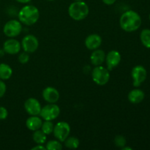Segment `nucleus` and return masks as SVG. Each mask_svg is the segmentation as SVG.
Masks as SVG:
<instances>
[{
    "mask_svg": "<svg viewBox=\"0 0 150 150\" xmlns=\"http://www.w3.org/2000/svg\"><path fill=\"white\" fill-rule=\"evenodd\" d=\"M13 75V70L10 65L4 63L0 64V79L8 80Z\"/></svg>",
    "mask_w": 150,
    "mask_h": 150,
    "instance_id": "obj_18",
    "label": "nucleus"
},
{
    "mask_svg": "<svg viewBox=\"0 0 150 150\" xmlns=\"http://www.w3.org/2000/svg\"><path fill=\"white\" fill-rule=\"evenodd\" d=\"M54 136L57 140L63 142L69 136L70 133V126L66 122H59L54 127Z\"/></svg>",
    "mask_w": 150,
    "mask_h": 150,
    "instance_id": "obj_8",
    "label": "nucleus"
},
{
    "mask_svg": "<svg viewBox=\"0 0 150 150\" xmlns=\"http://www.w3.org/2000/svg\"><path fill=\"white\" fill-rule=\"evenodd\" d=\"M24 108L30 116H39L42 107L38 100L30 98L25 101Z\"/></svg>",
    "mask_w": 150,
    "mask_h": 150,
    "instance_id": "obj_10",
    "label": "nucleus"
},
{
    "mask_svg": "<svg viewBox=\"0 0 150 150\" xmlns=\"http://www.w3.org/2000/svg\"><path fill=\"white\" fill-rule=\"evenodd\" d=\"M75 1H83V0H74Z\"/></svg>",
    "mask_w": 150,
    "mask_h": 150,
    "instance_id": "obj_32",
    "label": "nucleus"
},
{
    "mask_svg": "<svg viewBox=\"0 0 150 150\" xmlns=\"http://www.w3.org/2000/svg\"><path fill=\"white\" fill-rule=\"evenodd\" d=\"M102 44V38L97 34L89 35L85 40V45L89 50L98 49Z\"/></svg>",
    "mask_w": 150,
    "mask_h": 150,
    "instance_id": "obj_14",
    "label": "nucleus"
},
{
    "mask_svg": "<svg viewBox=\"0 0 150 150\" xmlns=\"http://www.w3.org/2000/svg\"><path fill=\"white\" fill-rule=\"evenodd\" d=\"M8 116V111L7 108L3 106H0V120H4L7 119Z\"/></svg>",
    "mask_w": 150,
    "mask_h": 150,
    "instance_id": "obj_26",
    "label": "nucleus"
},
{
    "mask_svg": "<svg viewBox=\"0 0 150 150\" xmlns=\"http://www.w3.org/2000/svg\"><path fill=\"white\" fill-rule=\"evenodd\" d=\"M126 143H127L126 139L124 136H122V135L117 136L115 137V139H114V144H115V146H117V147H124L126 145Z\"/></svg>",
    "mask_w": 150,
    "mask_h": 150,
    "instance_id": "obj_24",
    "label": "nucleus"
},
{
    "mask_svg": "<svg viewBox=\"0 0 150 150\" xmlns=\"http://www.w3.org/2000/svg\"><path fill=\"white\" fill-rule=\"evenodd\" d=\"M42 124V120L38 116H31L26 121V127L32 131L40 130L41 128Z\"/></svg>",
    "mask_w": 150,
    "mask_h": 150,
    "instance_id": "obj_17",
    "label": "nucleus"
},
{
    "mask_svg": "<svg viewBox=\"0 0 150 150\" xmlns=\"http://www.w3.org/2000/svg\"><path fill=\"white\" fill-rule=\"evenodd\" d=\"M105 54L104 51L101 49H95L92 53L90 56V61L93 65L100 66L102 65L105 62Z\"/></svg>",
    "mask_w": 150,
    "mask_h": 150,
    "instance_id": "obj_15",
    "label": "nucleus"
},
{
    "mask_svg": "<svg viewBox=\"0 0 150 150\" xmlns=\"http://www.w3.org/2000/svg\"><path fill=\"white\" fill-rule=\"evenodd\" d=\"M32 150H38V149H42V150H45L46 148H45V146H43V144H38L36 146H34L33 148H32Z\"/></svg>",
    "mask_w": 150,
    "mask_h": 150,
    "instance_id": "obj_28",
    "label": "nucleus"
},
{
    "mask_svg": "<svg viewBox=\"0 0 150 150\" xmlns=\"http://www.w3.org/2000/svg\"><path fill=\"white\" fill-rule=\"evenodd\" d=\"M21 48V44L16 39H8L3 44V50L4 53L11 55L18 54L20 52Z\"/></svg>",
    "mask_w": 150,
    "mask_h": 150,
    "instance_id": "obj_12",
    "label": "nucleus"
},
{
    "mask_svg": "<svg viewBox=\"0 0 150 150\" xmlns=\"http://www.w3.org/2000/svg\"><path fill=\"white\" fill-rule=\"evenodd\" d=\"M60 114V108L57 104L49 103L41 108L40 116L44 120L52 121L57 119Z\"/></svg>",
    "mask_w": 150,
    "mask_h": 150,
    "instance_id": "obj_5",
    "label": "nucleus"
},
{
    "mask_svg": "<svg viewBox=\"0 0 150 150\" xmlns=\"http://www.w3.org/2000/svg\"><path fill=\"white\" fill-rule=\"evenodd\" d=\"M48 1H54V0H48Z\"/></svg>",
    "mask_w": 150,
    "mask_h": 150,
    "instance_id": "obj_33",
    "label": "nucleus"
},
{
    "mask_svg": "<svg viewBox=\"0 0 150 150\" xmlns=\"http://www.w3.org/2000/svg\"><path fill=\"white\" fill-rule=\"evenodd\" d=\"M92 80L98 86H104L110 79L109 70L103 66H95L92 72Z\"/></svg>",
    "mask_w": 150,
    "mask_h": 150,
    "instance_id": "obj_4",
    "label": "nucleus"
},
{
    "mask_svg": "<svg viewBox=\"0 0 150 150\" xmlns=\"http://www.w3.org/2000/svg\"><path fill=\"white\" fill-rule=\"evenodd\" d=\"M32 139L37 144H44L46 142L47 137L46 135L40 129V130L34 131L33 135H32Z\"/></svg>",
    "mask_w": 150,
    "mask_h": 150,
    "instance_id": "obj_19",
    "label": "nucleus"
},
{
    "mask_svg": "<svg viewBox=\"0 0 150 150\" xmlns=\"http://www.w3.org/2000/svg\"><path fill=\"white\" fill-rule=\"evenodd\" d=\"M40 18L39 10L35 6H24L20 10L18 13L19 21L26 26H32L38 22Z\"/></svg>",
    "mask_w": 150,
    "mask_h": 150,
    "instance_id": "obj_2",
    "label": "nucleus"
},
{
    "mask_svg": "<svg viewBox=\"0 0 150 150\" xmlns=\"http://www.w3.org/2000/svg\"><path fill=\"white\" fill-rule=\"evenodd\" d=\"M149 20H150V14H149Z\"/></svg>",
    "mask_w": 150,
    "mask_h": 150,
    "instance_id": "obj_34",
    "label": "nucleus"
},
{
    "mask_svg": "<svg viewBox=\"0 0 150 150\" xmlns=\"http://www.w3.org/2000/svg\"><path fill=\"white\" fill-rule=\"evenodd\" d=\"M142 23V18L139 13L131 10L125 12L120 19V27L127 32H135L139 29Z\"/></svg>",
    "mask_w": 150,
    "mask_h": 150,
    "instance_id": "obj_1",
    "label": "nucleus"
},
{
    "mask_svg": "<svg viewBox=\"0 0 150 150\" xmlns=\"http://www.w3.org/2000/svg\"><path fill=\"white\" fill-rule=\"evenodd\" d=\"M7 90V86L3 80H0V98H2Z\"/></svg>",
    "mask_w": 150,
    "mask_h": 150,
    "instance_id": "obj_27",
    "label": "nucleus"
},
{
    "mask_svg": "<svg viewBox=\"0 0 150 150\" xmlns=\"http://www.w3.org/2000/svg\"><path fill=\"white\" fill-rule=\"evenodd\" d=\"M140 39L144 46L150 48V29H143L140 34Z\"/></svg>",
    "mask_w": 150,
    "mask_h": 150,
    "instance_id": "obj_20",
    "label": "nucleus"
},
{
    "mask_svg": "<svg viewBox=\"0 0 150 150\" xmlns=\"http://www.w3.org/2000/svg\"><path fill=\"white\" fill-rule=\"evenodd\" d=\"M16 1L19 3H22V4H27V3L30 2L32 0H16Z\"/></svg>",
    "mask_w": 150,
    "mask_h": 150,
    "instance_id": "obj_30",
    "label": "nucleus"
},
{
    "mask_svg": "<svg viewBox=\"0 0 150 150\" xmlns=\"http://www.w3.org/2000/svg\"><path fill=\"white\" fill-rule=\"evenodd\" d=\"M45 148L48 150H61L62 149V145L59 140H52L46 144Z\"/></svg>",
    "mask_w": 150,
    "mask_h": 150,
    "instance_id": "obj_23",
    "label": "nucleus"
},
{
    "mask_svg": "<svg viewBox=\"0 0 150 150\" xmlns=\"http://www.w3.org/2000/svg\"><path fill=\"white\" fill-rule=\"evenodd\" d=\"M21 44L23 51L29 54L35 52L39 47V41L38 38L32 35H26L23 38Z\"/></svg>",
    "mask_w": 150,
    "mask_h": 150,
    "instance_id": "obj_9",
    "label": "nucleus"
},
{
    "mask_svg": "<svg viewBox=\"0 0 150 150\" xmlns=\"http://www.w3.org/2000/svg\"><path fill=\"white\" fill-rule=\"evenodd\" d=\"M42 98L48 103H56L59 99L58 90L52 86H48L42 91Z\"/></svg>",
    "mask_w": 150,
    "mask_h": 150,
    "instance_id": "obj_13",
    "label": "nucleus"
},
{
    "mask_svg": "<svg viewBox=\"0 0 150 150\" xmlns=\"http://www.w3.org/2000/svg\"><path fill=\"white\" fill-rule=\"evenodd\" d=\"M122 57L121 54L119 51L113 50L108 53L107 55H105V62H106L107 69L108 70H112L120 64L121 62Z\"/></svg>",
    "mask_w": 150,
    "mask_h": 150,
    "instance_id": "obj_11",
    "label": "nucleus"
},
{
    "mask_svg": "<svg viewBox=\"0 0 150 150\" xmlns=\"http://www.w3.org/2000/svg\"><path fill=\"white\" fill-rule=\"evenodd\" d=\"M54 125L51 121H48V120H45V122H43L41 126V130L45 133V135H50L51 133H53V130H54Z\"/></svg>",
    "mask_w": 150,
    "mask_h": 150,
    "instance_id": "obj_22",
    "label": "nucleus"
},
{
    "mask_svg": "<svg viewBox=\"0 0 150 150\" xmlns=\"http://www.w3.org/2000/svg\"><path fill=\"white\" fill-rule=\"evenodd\" d=\"M102 1L104 4H107V5H112L116 2L117 0H102Z\"/></svg>",
    "mask_w": 150,
    "mask_h": 150,
    "instance_id": "obj_29",
    "label": "nucleus"
},
{
    "mask_svg": "<svg viewBox=\"0 0 150 150\" xmlns=\"http://www.w3.org/2000/svg\"><path fill=\"white\" fill-rule=\"evenodd\" d=\"M89 7L83 1H74L68 8V13L70 18L75 21H81L87 17L89 15Z\"/></svg>",
    "mask_w": 150,
    "mask_h": 150,
    "instance_id": "obj_3",
    "label": "nucleus"
},
{
    "mask_svg": "<svg viewBox=\"0 0 150 150\" xmlns=\"http://www.w3.org/2000/svg\"><path fill=\"white\" fill-rule=\"evenodd\" d=\"M131 76L133 79V86L135 87H139L146 79L147 72L144 66L136 65L132 69Z\"/></svg>",
    "mask_w": 150,
    "mask_h": 150,
    "instance_id": "obj_7",
    "label": "nucleus"
},
{
    "mask_svg": "<svg viewBox=\"0 0 150 150\" xmlns=\"http://www.w3.org/2000/svg\"><path fill=\"white\" fill-rule=\"evenodd\" d=\"M64 145L67 148H69V149H77L79 146V144H80V142H79V139H77L76 137H67V139L64 141Z\"/></svg>",
    "mask_w": 150,
    "mask_h": 150,
    "instance_id": "obj_21",
    "label": "nucleus"
},
{
    "mask_svg": "<svg viewBox=\"0 0 150 150\" xmlns=\"http://www.w3.org/2000/svg\"><path fill=\"white\" fill-rule=\"evenodd\" d=\"M145 94L143 90L140 89H135L130 91L127 95L128 100L133 104H139L144 100Z\"/></svg>",
    "mask_w": 150,
    "mask_h": 150,
    "instance_id": "obj_16",
    "label": "nucleus"
},
{
    "mask_svg": "<svg viewBox=\"0 0 150 150\" xmlns=\"http://www.w3.org/2000/svg\"><path fill=\"white\" fill-rule=\"evenodd\" d=\"M122 150H132V148L131 147H127V146H125L124 147L122 148Z\"/></svg>",
    "mask_w": 150,
    "mask_h": 150,
    "instance_id": "obj_31",
    "label": "nucleus"
},
{
    "mask_svg": "<svg viewBox=\"0 0 150 150\" xmlns=\"http://www.w3.org/2000/svg\"><path fill=\"white\" fill-rule=\"evenodd\" d=\"M29 60V53L27 52H23L18 57V61L21 64H26Z\"/></svg>",
    "mask_w": 150,
    "mask_h": 150,
    "instance_id": "obj_25",
    "label": "nucleus"
},
{
    "mask_svg": "<svg viewBox=\"0 0 150 150\" xmlns=\"http://www.w3.org/2000/svg\"><path fill=\"white\" fill-rule=\"evenodd\" d=\"M22 24L19 21L10 20L4 24L3 32L7 37L10 38L17 37L21 33Z\"/></svg>",
    "mask_w": 150,
    "mask_h": 150,
    "instance_id": "obj_6",
    "label": "nucleus"
}]
</instances>
